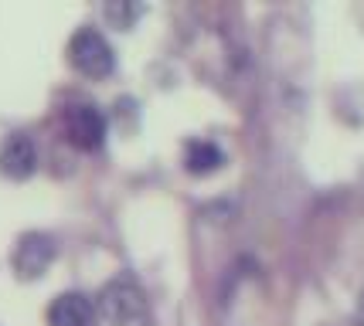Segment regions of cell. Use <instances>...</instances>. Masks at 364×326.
Returning a JSON list of instances; mask_svg holds the SVG:
<instances>
[{
    "mask_svg": "<svg viewBox=\"0 0 364 326\" xmlns=\"http://www.w3.org/2000/svg\"><path fill=\"white\" fill-rule=\"evenodd\" d=\"M51 259H55V238L45 232L21 234L14 245V255H11V262H14L21 279H38L48 265H51Z\"/></svg>",
    "mask_w": 364,
    "mask_h": 326,
    "instance_id": "cell-4",
    "label": "cell"
},
{
    "mask_svg": "<svg viewBox=\"0 0 364 326\" xmlns=\"http://www.w3.org/2000/svg\"><path fill=\"white\" fill-rule=\"evenodd\" d=\"M358 326H364V295H361V306H358Z\"/></svg>",
    "mask_w": 364,
    "mask_h": 326,
    "instance_id": "cell-8",
    "label": "cell"
},
{
    "mask_svg": "<svg viewBox=\"0 0 364 326\" xmlns=\"http://www.w3.org/2000/svg\"><path fill=\"white\" fill-rule=\"evenodd\" d=\"M188 170L191 173H208V170H215V167H222V160L225 153L215 146V143H208V140H194L188 146Z\"/></svg>",
    "mask_w": 364,
    "mask_h": 326,
    "instance_id": "cell-7",
    "label": "cell"
},
{
    "mask_svg": "<svg viewBox=\"0 0 364 326\" xmlns=\"http://www.w3.org/2000/svg\"><path fill=\"white\" fill-rule=\"evenodd\" d=\"M62 126H65V136L75 143L79 150H95L102 143V136H106V116L99 112L95 102H72V106H65Z\"/></svg>",
    "mask_w": 364,
    "mask_h": 326,
    "instance_id": "cell-3",
    "label": "cell"
},
{
    "mask_svg": "<svg viewBox=\"0 0 364 326\" xmlns=\"http://www.w3.org/2000/svg\"><path fill=\"white\" fill-rule=\"evenodd\" d=\"M34 163H38V150H34V140L28 133H11L4 146H0V170L7 173V177H28L34 170Z\"/></svg>",
    "mask_w": 364,
    "mask_h": 326,
    "instance_id": "cell-6",
    "label": "cell"
},
{
    "mask_svg": "<svg viewBox=\"0 0 364 326\" xmlns=\"http://www.w3.org/2000/svg\"><path fill=\"white\" fill-rule=\"evenodd\" d=\"M99 306L85 293H62L48 306V326H95Z\"/></svg>",
    "mask_w": 364,
    "mask_h": 326,
    "instance_id": "cell-5",
    "label": "cell"
},
{
    "mask_svg": "<svg viewBox=\"0 0 364 326\" xmlns=\"http://www.w3.org/2000/svg\"><path fill=\"white\" fill-rule=\"evenodd\" d=\"M99 316L109 320L112 326H136L146 316V295L129 276H116L102 286V293L95 299Z\"/></svg>",
    "mask_w": 364,
    "mask_h": 326,
    "instance_id": "cell-1",
    "label": "cell"
},
{
    "mask_svg": "<svg viewBox=\"0 0 364 326\" xmlns=\"http://www.w3.org/2000/svg\"><path fill=\"white\" fill-rule=\"evenodd\" d=\"M68 62L75 72L89 78H102L116 68V55H112V45L102 38V31L95 28H79V31L68 38Z\"/></svg>",
    "mask_w": 364,
    "mask_h": 326,
    "instance_id": "cell-2",
    "label": "cell"
}]
</instances>
